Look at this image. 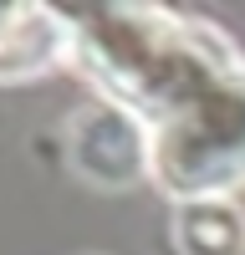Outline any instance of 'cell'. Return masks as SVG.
<instances>
[{
  "mask_svg": "<svg viewBox=\"0 0 245 255\" xmlns=\"http://www.w3.org/2000/svg\"><path fill=\"white\" fill-rule=\"evenodd\" d=\"M72 72L148 133V184L169 204L245 189V51L174 5H61Z\"/></svg>",
  "mask_w": 245,
  "mask_h": 255,
  "instance_id": "obj_1",
  "label": "cell"
},
{
  "mask_svg": "<svg viewBox=\"0 0 245 255\" xmlns=\"http://www.w3.org/2000/svg\"><path fill=\"white\" fill-rule=\"evenodd\" d=\"M72 72V31L61 5L0 0V82H36Z\"/></svg>",
  "mask_w": 245,
  "mask_h": 255,
  "instance_id": "obj_3",
  "label": "cell"
},
{
  "mask_svg": "<svg viewBox=\"0 0 245 255\" xmlns=\"http://www.w3.org/2000/svg\"><path fill=\"white\" fill-rule=\"evenodd\" d=\"M174 255H245V204L240 199H194L169 215Z\"/></svg>",
  "mask_w": 245,
  "mask_h": 255,
  "instance_id": "obj_4",
  "label": "cell"
},
{
  "mask_svg": "<svg viewBox=\"0 0 245 255\" xmlns=\"http://www.w3.org/2000/svg\"><path fill=\"white\" fill-rule=\"evenodd\" d=\"M61 138H67V163L82 184L108 189V194L148 184V133L133 113L97 97L92 108L67 118Z\"/></svg>",
  "mask_w": 245,
  "mask_h": 255,
  "instance_id": "obj_2",
  "label": "cell"
}]
</instances>
